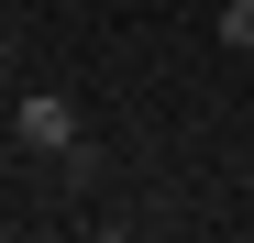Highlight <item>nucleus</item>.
<instances>
[{
  "label": "nucleus",
  "instance_id": "obj_1",
  "mask_svg": "<svg viewBox=\"0 0 254 243\" xmlns=\"http://www.w3.org/2000/svg\"><path fill=\"white\" fill-rule=\"evenodd\" d=\"M221 56H254V0H221Z\"/></svg>",
  "mask_w": 254,
  "mask_h": 243
}]
</instances>
